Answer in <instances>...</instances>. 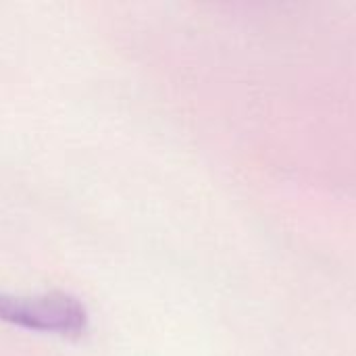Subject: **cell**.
Returning <instances> with one entry per match:
<instances>
[{"instance_id":"obj_1","label":"cell","mask_w":356,"mask_h":356,"mask_svg":"<svg viewBox=\"0 0 356 356\" xmlns=\"http://www.w3.org/2000/svg\"><path fill=\"white\" fill-rule=\"evenodd\" d=\"M0 319L63 336H77L86 330L88 313L73 296L54 292L38 298H17L0 294Z\"/></svg>"}]
</instances>
